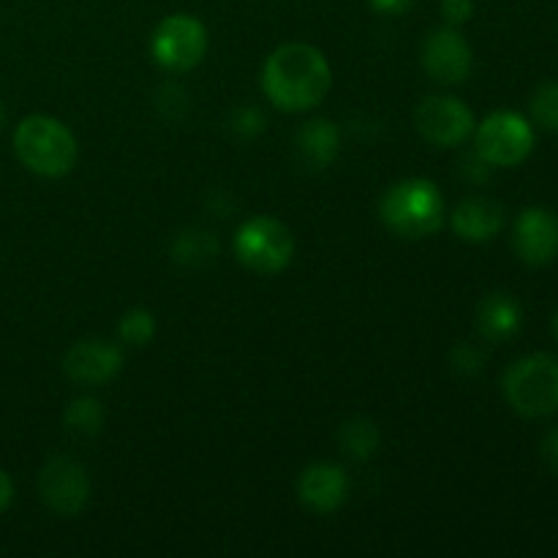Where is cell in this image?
<instances>
[{"mask_svg":"<svg viewBox=\"0 0 558 558\" xmlns=\"http://www.w3.org/2000/svg\"><path fill=\"white\" fill-rule=\"evenodd\" d=\"M332 82L330 63L311 44H283L265 60L262 87L283 112H308L319 107Z\"/></svg>","mask_w":558,"mask_h":558,"instance_id":"obj_1","label":"cell"},{"mask_svg":"<svg viewBox=\"0 0 558 558\" xmlns=\"http://www.w3.org/2000/svg\"><path fill=\"white\" fill-rule=\"evenodd\" d=\"M379 216L381 223L401 238H428L445 227V196L439 185L425 178L401 180L385 191Z\"/></svg>","mask_w":558,"mask_h":558,"instance_id":"obj_2","label":"cell"},{"mask_svg":"<svg viewBox=\"0 0 558 558\" xmlns=\"http://www.w3.org/2000/svg\"><path fill=\"white\" fill-rule=\"evenodd\" d=\"M14 150L20 161L41 178H63L80 156L69 125L49 114H31L16 125Z\"/></svg>","mask_w":558,"mask_h":558,"instance_id":"obj_3","label":"cell"},{"mask_svg":"<svg viewBox=\"0 0 558 558\" xmlns=\"http://www.w3.org/2000/svg\"><path fill=\"white\" fill-rule=\"evenodd\" d=\"M505 398L523 417H550L558 412V360L554 354H529L505 374Z\"/></svg>","mask_w":558,"mask_h":558,"instance_id":"obj_4","label":"cell"},{"mask_svg":"<svg viewBox=\"0 0 558 558\" xmlns=\"http://www.w3.org/2000/svg\"><path fill=\"white\" fill-rule=\"evenodd\" d=\"M234 254L248 270L276 276L292 262L294 234L278 218L256 216L234 232Z\"/></svg>","mask_w":558,"mask_h":558,"instance_id":"obj_5","label":"cell"},{"mask_svg":"<svg viewBox=\"0 0 558 558\" xmlns=\"http://www.w3.org/2000/svg\"><path fill=\"white\" fill-rule=\"evenodd\" d=\"M474 150L494 167H518L534 150V129L523 114L501 109L474 129Z\"/></svg>","mask_w":558,"mask_h":558,"instance_id":"obj_6","label":"cell"},{"mask_svg":"<svg viewBox=\"0 0 558 558\" xmlns=\"http://www.w3.org/2000/svg\"><path fill=\"white\" fill-rule=\"evenodd\" d=\"M150 52L167 71H189L202 63L207 52V31L196 16L172 14L158 22Z\"/></svg>","mask_w":558,"mask_h":558,"instance_id":"obj_7","label":"cell"},{"mask_svg":"<svg viewBox=\"0 0 558 558\" xmlns=\"http://www.w3.org/2000/svg\"><path fill=\"white\" fill-rule=\"evenodd\" d=\"M38 490L49 510L63 518H74L85 510L90 499V477L80 461L58 456L44 463L38 474Z\"/></svg>","mask_w":558,"mask_h":558,"instance_id":"obj_8","label":"cell"},{"mask_svg":"<svg viewBox=\"0 0 558 558\" xmlns=\"http://www.w3.org/2000/svg\"><path fill=\"white\" fill-rule=\"evenodd\" d=\"M417 129L430 145L436 147H456L463 145L477 129L474 112L456 96H428L420 101Z\"/></svg>","mask_w":558,"mask_h":558,"instance_id":"obj_9","label":"cell"},{"mask_svg":"<svg viewBox=\"0 0 558 558\" xmlns=\"http://www.w3.org/2000/svg\"><path fill=\"white\" fill-rule=\"evenodd\" d=\"M474 65L472 47L458 33V27L445 25L428 33L423 44V69L439 85H461L469 80Z\"/></svg>","mask_w":558,"mask_h":558,"instance_id":"obj_10","label":"cell"},{"mask_svg":"<svg viewBox=\"0 0 558 558\" xmlns=\"http://www.w3.org/2000/svg\"><path fill=\"white\" fill-rule=\"evenodd\" d=\"M515 254L526 265L543 267L558 256V216L545 207H526L512 229Z\"/></svg>","mask_w":558,"mask_h":558,"instance_id":"obj_11","label":"cell"},{"mask_svg":"<svg viewBox=\"0 0 558 558\" xmlns=\"http://www.w3.org/2000/svg\"><path fill=\"white\" fill-rule=\"evenodd\" d=\"M63 371L76 385H107L123 371V349L114 347V343L98 341V338H87V341L74 343L65 352Z\"/></svg>","mask_w":558,"mask_h":558,"instance_id":"obj_12","label":"cell"},{"mask_svg":"<svg viewBox=\"0 0 558 558\" xmlns=\"http://www.w3.org/2000/svg\"><path fill=\"white\" fill-rule=\"evenodd\" d=\"M298 496L308 510L319 512V515H332V512L341 510L349 496V474L338 463H311L300 474Z\"/></svg>","mask_w":558,"mask_h":558,"instance_id":"obj_13","label":"cell"},{"mask_svg":"<svg viewBox=\"0 0 558 558\" xmlns=\"http://www.w3.org/2000/svg\"><path fill=\"white\" fill-rule=\"evenodd\" d=\"M452 229L469 243L494 240L505 229V205L490 196H469L452 210Z\"/></svg>","mask_w":558,"mask_h":558,"instance_id":"obj_14","label":"cell"},{"mask_svg":"<svg viewBox=\"0 0 558 558\" xmlns=\"http://www.w3.org/2000/svg\"><path fill=\"white\" fill-rule=\"evenodd\" d=\"M294 147L303 163L314 172L327 169L341 153V129L327 118L305 120L294 134Z\"/></svg>","mask_w":558,"mask_h":558,"instance_id":"obj_15","label":"cell"},{"mask_svg":"<svg viewBox=\"0 0 558 558\" xmlns=\"http://www.w3.org/2000/svg\"><path fill=\"white\" fill-rule=\"evenodd\" d=\"M480 336L494 343H505L515 338L523 327V308L510 292L485 294L477 308Z\"/></svg>","mask_w":558,"mask_h":558,"instance_id":"obj_16","label":"cell"},{"mask_svg":"<svg viewBox=\"0 0 558 558\" xmlns=\"http://www.w3.org/2000/svg\"><path fill=\"white\" fill-rule=\"evenodd\" d=\"M338 445L354 461H371L381 445V434L374 420L352 417L338 428Z\"/></svg>","mask_w":558,"mask_h":558,"instance_id":"obj_17","label":"cell"},{"mask_svg":"<svg viewBox=\"0 0 558 558\" xmlns=\"http://www.w3.org/2000/svg\"><path fill=\"white\" fill-rule=\"evenodd\" d=\"M216 256L218 240L213 238L207 229H185V232H180L172 243V259L178 262V265L191 267V270L207 267L210 262H216Z\"/></svg>","mask_w":558,"mask_h":558,"instance_id":"obj_18","label":"cell"},{"mask_svg":"<svg viewBox=\"0 0 558 558\" xmlns=\"http://www.w3.org/2000/svg\"><path fill=\"white\" fill-rule=\"evenodd\" d=\"M63 425L69 434L82 436V439H90L98 436L104 428V407L98 398L93 396H80L65 407L63 412Z\"/></svg>","mask_w":558,"mask_h":558,"instance_id":"obj_19","label":"cell"},{"mask_svg":"<svg viewBox=\"0 0 558 558\" xmlns=\"http://www.w3.org/2000/svg\"><path fill=\"white\" fill-rule=\"evenodd\" d=\"M118 338L125 347H147L156 338V316L147 308H131L120 316Z\"/></svg>","mask_w":558,"mask_h":558,"instance_id":"obj_20","label":"cell"},{"mask_svg":"<svg viewBox=\"0 0 558 558\" xmlns=\"http://www.w3.org/2000/svg\"><path fill=\"white\" fill-rule=\"evenodd\" d=\"M532 114L543 129L558 134V82L537 87V93L532 96Z\"/></svg>","mask_w":558,"mask_h":558,"instance_id":"obj_21","label":"cell"},{"mask_svg":"<svg viewBox=\"0 0 558 558\" xmlns=\"http://www.w3.org/2000/svg\"><path fill=\"white\" fill-rule=\"evenodd\" d=\"M450 365H452V371L461 376H480L485 368L483 349L474 347V343H469V341L456 343L450 352Z\"/></svg>","mask_w":558,"mask_h":558,"instance_id":"obj_22","label":"cell"},{"mask_svg":"<svg viewBox=\"0 0 558 558\" xmlns=\"http://www.w3.org/2000/svg\"><path fill=\"white\" fill-rule=\"evenodd\" d=\"M267 129V118L259 107H240L232 114V131L240 140H254Z\"/></svg>","mask_w":558,"mask_h":558,"instance_id":"obj_23","label":"cell"},{"mask_svg":"<svg viewBox=\"0 0 558 558\" xmlns=\"http://www.w3.org/2000/svg\"><path fill=\"white\" fill-rule=\"evenodd\" d=\"M156 107L163 118L180 120L185 114V109H189V96H185L183 87L163 85L156 96Z\"/></svg>","mask_w":558,"mask_h":558,"instance_id":"obj_24","label":"cell"},{"mask_svg":"<svg viewBox=\"0 0 558 558\" xmlns=\"http://www.w3.org/2000/svg\"><path fill=\"white\" fill-rule=\"evenodd\" d=\"M461 172H463V178L469 180V183H474V185L488 183L490 174H494V163H488L483 156H480L477 150H472L469 156H463Z\"/></svg>","mask_w":558,"mask_h":558,"instance_id":"obj_25","label":"cell"},{"mask_svg":"<svg viewBox=\"0 0 558 558\" xmlns=\"http://www.w3.org/2000/svg\"><path fill=\"white\" fill-rule=\"evenodd\" d=\"M441 16L452 27L466 25L474 16V0H441Z\"/></svg>","mask_w":558,"mask_h":558,"instance_id":"obj_26","label":"cell"},{"mask_svg":"<svg viewBox=\"0 0 558 558\" xmlns=\"http://www.w3.org/2000/svg\"><path fill=\"white\" fill-rule=\"evenodd\" d=\"M539 456H543L545 466L554 474H558V428H550L548 434H545L543 445H539Z\"/></svg>","mask_w":558,"mask_h":558,"instance_id":"obj_27","label":"cell"},{"mask_svg":"<svg viewBox=\"0 0 558 558\" xmlns=\"http://www.w3.org/2000/svg\"><path fill=\"white\" fill-rule=\"evenodd\" d=\"M414 3H417V0H371L374 11H379V14H403V11L412 9Z\"/></svg>","mask_w":558,"mask_h":558,"instance_id":"obj_28","label":"cell"},{"mask_svg":"<svg viewBox=\"0 0 558 558\" xmlns=\"http://www.w3.org/2000/svg\"><path fill=\"white\" fill-rule=\"evenodd\" d=\"M11 499H14V483H11L9 474L0 469V512L11 505Z\"/></svg>","mask_w":558,"mask_h":558,"instance_id":"obj_29","label":"cell"},{"mask_svg":"<svg viewBox=\"0 0 558 558\" xmlns=\"http://www.w3.org/2000/svg\"><path fill=\"white\" fill-rule=\"evenodd\" d=\"M3 125H5V107L0 104V131H3Z\"/></svg>","mask_w":558,"mask_h":558,"instance_id":"obj_30","label":"cell"},{"mask_svg":"<svg viewBox=\"0 0 558 558\" xmlns=\"http://www.w3.org/2000/svg\"><path fill=\"white\" fill-rule=\"evenodd\" d=\"M554 336L558 338V311H556V316H554Z\"/></svg>","mask_w":558,"mask_h":558,"instance_id":"obj_31","label":"cell"}]
</instances>
